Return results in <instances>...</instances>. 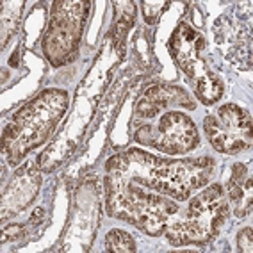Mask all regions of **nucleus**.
<instances>
[{
  "instance_id": "f257e3e1",
  "label": "nucleus",
  "mask_w": 253,
  "mask_h": 253,
  "mask_svg": "<svg viewBox=\"0 0 253 253\" xmlns=\"http://www.w3.org/2000/svg\"><path fill=\"white\" fill-rule=\"evenodd\" d=\"M214 161L200 159H164L141 150H130L109 159L107 171L130 178L178 202L191 198V193L204 187L212 175Z\"/></svg>"
},
{
  "instance_id": "f03ea898",
  "label": "nucleus",
  "mask_w": 253,
  "mask_h": 253,
  "mask_svg": "<svg viewBox=\"0 0 253 253\" xmlns=\"http://www.w3.org/2000/svg\"><path fill=\"white\" fill-rule=\"evenodd\" d=\"M66 105V91L45 89L14 114L2 134V148L11 166H16L31 150L48 137L55 123L63 118Z\"/></svg>"
},
{
  "instance_id": "7ed1b4c3",
  "label": "nucleus",
  "mask_w": 253,
  "mask_h": 253,
  "mask_svg": "<svg viewBox=\"0 0 253 253\" xmlns=\"http://www.w3.org/2000/svg\"><path fill=\"white\" fill-rule=\"evenodd\" d=\"M230 212L223 185L212 184L193 196L180 216L168 225L164 235L173 246L205 244L221 232Z\"/></svg>"
},
{
  "instance_id": "20e7f679",
  "label": "nucleus",
  "mask_w": 253,
  "mask_h": 253,
  "mask_svg": "<svg viewBox=\"0 0 253 253\" xmlns=\"http://www.w3.org/2000/svg\"><path fill=\"white\" fill-rule=\"evenodd\" d=\"M89 2H55L48 29L43 38V52L52 66H64L77 54Z\"/></svg>"
},
{
  "instance_id": "39448f33",
  "label": "nucleus",
  "mask_w": 253,
  "mask_h": 253,
  "mask_svg": "<svg viewBox=\"0 0 253 253\" xmlns=\"http://www.w3.org/2000/svg\"><path fill=\"white\" fill-rule=\"evenodd\" d=\"M134 139L168 155H180L196 148L198 132L187 114L164 113L157 125H141L134 134Z\"/></svg>"
},
{
  "instance_id": "423d86ee",
  "label": "nucleus",
  "mask_w": 253,
  "mask_h": 253,
  "mask_svg": "<svg viewBox=\"0 0 253 253\" xmlns=\"http://www.w3.org/2000/svg\"><path fill=\"white\" fill-rule=\"evenodd\" d=\"M204 130L214 150L226 155L252 146V116L235 104H226L204 120Z\"/></svg>"
},
{
  "instance_id": "0eeeda50",
  "label": "nucleus",
  "mask_w": 253,
  "mask_h": 253,
  "mask_svg": "<svg viewBox=\"0 0 253 253\" xmlns=\"http://www.w3.org/2000/svg\"><path fill=\"white\" fill-rule=\"evenodd\" d=\"M168 46H169V52H171L175 63L178 64V68L187 75V79L193 84L205 77L209 72H212L204 59V36L198 34L193 27H189L187 23H180L175 29Z\"/></svg>"
},
{
  "instance_id": "6e6552de",
  "label": "nucleus",
  "mask_w": 253,
  "mask_h": 253,
  "mask_svg": "<svg viewBox=\"0 0 253 253\" xmlns=\"http://www.w3.org/2000/svg\"><path fill=\"white\" fill-rule=\"evenodd\" d=\"M169 107L195 109L196 104L193 102L189 93L182 87L169 86V84H155L143 93L136 113L143 120H150V118L159 116L163 111Z\"/></svg>"
},
{
  "instance_id": "1a4fd4ad",
  "label": "nucleus",
  "mask_w": 253,
  "mask_h": 253,
  "mask_svg": "<svg viewBox=\"0 0 253 253\" xmlns=\"http://www.w3.org/2000/svg\"><path fill=\"white\" fill-rule=\"evenodd\" d=\"M40 184L41 178L36 168H29L16 173L2 196V221H5L7 216L18 214L27 207L36 196Z\"/></svg>"
},
{
  "instance_id": "9d476101",
  "label": "nucleus",
  "mask_w": 253,
  "mask_h": 253,
  "mask_svg": "<svg viewBox=\"0 0 253 253\" xmlns=\"http://www.w3.org/2000/svg\"><path fill=\"white\" fill-rule=\"evenodd\" d=\"M226 198L237 217H248L253 205V180L244 164H235L226 182Z\"/></svg>"
},
{
  "instance_id": "9b49d317",
  "label": "nucleus",
  "mask_w": 253,
  "mask_h": 253,
  "mask_svg": "<svg viewBox=\"0 0 253 253\" xmlns=\"http://www.w3.org/2000/svg\"><path fill=\"white\" fill-rule=\"evenodd\" d=\"M193 86H195V93L198 100L205 105L216 104L217 100L223 96V81L214 72H209L205 77L195 82Z\"/></svg>"
},
{
  "instance_id": "f8f14e48",
  "label": "nucleus",
  "mask_w": 253,
  "mask_h": 253,
  "mask_svg": "<svg viewBox=\"0 0 253 253\" xmlns=\"http://www.w3.org/2000/svg\"><path fill=\"white\" fill-rule=\"evenodd\" d=\"M105 250L111 253H132L136 252V244L130 234L123 230H111L105 235Z\"/></svg>"
},
{
  "instance_id": "ddd939ff",
  "label": "nucleus",
  "mask_w": 253,
  "mask_h": 253,
  "mask_svg": "<svg viewBox=\"0 0 253 253\" xmlns=\"http://www.w3.org/2000/svg\"><path fill=\"white\" fill-rule=\"evenodd\" d=\"M168 2H143V11H145V20L148 23H155L159 16V9H166Z\"/></svg>"
},
{
  "instance_id": "4468645a",
  "label": "nucleus",
  "mask_w": 253,
  "mask_h": 253,
  "mask_svg": "<svg viewBox=\"0 0 253 253\" xmlns=\"http://www.w3.org/2000/svg\"><path fill=\"white\" fill-rule=\"evenodd\" d=\"M252 226H246L239 232L237 235V250L243 253H252L253 252V239H252Z\"/></svg>"
},
{
  "instance_id": "2eb2a0df",
  "label": "nucleus",
  "mask_w": 253,
  "mask_h": 253,
  "mask_svg": "<svg viewBox=\"0 0 253 253\" xmlns=\"http://www.w3.org/2000/svg\"><path fill=\"white\" fill-rule=\"evenodd\" d=\"M25 234L23 232V226L22 225H14V226H9V228H5L4 230V235H2V243H7L11 239H18V237H22V235Z\"/></svg>"
}]
</instances>
